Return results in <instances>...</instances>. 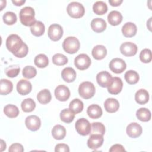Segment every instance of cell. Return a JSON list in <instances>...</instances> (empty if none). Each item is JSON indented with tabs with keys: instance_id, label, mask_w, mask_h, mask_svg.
I'll return each instance as SVG.
<instances>
[{
	"instance_id": "6da1fadb",
	"label": "cell",
	"mask_w": 152,
	"mask_h": 152,
	"mask_svg": "<svg viewBox=\"0 0 152 152\" xmlns=\"http://www.w3.org/2000/svg\"><path fill=\"white\" fill-rule=\"evenodd\" d=\"M6 47L10 52L17 58L25 57L28 52L27 45L23 42L19 36L15 34H11L7 37Z\"/></svg>"
},
{
	"instance_id": "7a4b0ae2",
	"label": "cell",
	"mask_w": 152,
	"mask_h": 152,
	"mask_svg": "<svg viewBox=\"0 0 152 152\" xmlns=\"http://www.w3.org/2000/svg\"><path fill=\"white\" fill-rule=\"evenodd\" d=\"M19 17L21 24L26 26H31L35 21V12L31 7L23 8L19 14Z\"/></svg>"
},
{
	"instance_id": "3957f363",
	"label": "cell",
	"mask_w": 152,
	"mask_h": 152,
	"mask_svg": "<svg viewBox=\"0 0 152 152\" xmlns=\"http://www.w3.org/2000/svg\"><path fill=\"white\" fill-rule=\"evenodd\" d=\"M80 43L78 39L74 36H69L65 39L62 43L64 50L70 54L76 53L80 49Z\"/></svg>"
},
{
	"instance_id": "277c9868",
	"label": "cell",
	"mask_w": 152,
	"mask_h": 152,
	"mask_svg": "<svg viewBox=\"0 0 152 152\" xmlns=\"http://www.w3.org/2000/svg\"><path fill=\"white\" fill-rule=\"evenodd\" d=\"M66 11L70 17L75 18L82 17L85 13L84 6L78 2H70L67 6Z\"/></svg>"
},
{
	"instance_id": "5b68a950",
	"label": "cell",
	"mask_w": 152,
	"mask_h": 152,
	"mask_svg": "<svg viewBox=\"0 0 152 152\" xmlns=\"http://www.w3.org/2000/svg\"><path fill=\"white\" fill-rule=\"evenodd\" d=\"M95 87L90 81H84L80 84L78 87L80 96L85 99H88L93 97L95 94Z\"/></svg>"
},
{
	"instance_id": "8992f818",
	"label": "cell",
	"mask_w": 152,
	"mask_h": 152,
	"mask_svg": "<svg viewBox=\"0 0 152 152\" xmlns=\"http://www.w3.org/2000/svg\"><path fill=\"white\" fill-rule=\"evenodd\" d=\"M75 128L79 134L83 136L88 135L91 131V124L86 118H80L76 121Z\"/></svg>"
},
{
	"instance_id": "52a82bcc",
	"label": "cell",
	"mask_w": 152,
	"mask_h": 152,
	"mask_svg": "<svg viewBox=\"0 0 152 152\" xmlns=\"http://www.w3.org/2000/svg\"><path fill=\"white\" fill-rule=\"evenodd\" d=\"M90 58L85 53H81L77 56L74 59L75 66L80 70H85L91 65Z\"/></svg>"
},
{
	"instance_id": "ba28073f",
	"label": "cell",
	"mask_w": 152,
	"mask_h": 152,
	"mask_svg": "<svg viewBox=\"0 0 152 152\" xmlns=\"http://www.w3.org/2000/svg\"><path fill=\"white\" fill-rule=\"evenodd\" d=\"M48 34L50 40L58 41L63 35L62 27L58 24H52L48 28Z\"/></svg>"
},
{
	"instance_id": "9c48e42d",
	"label": "cell",
	"mask_w": 152,
	"mask_h": 152,
	"mask_svg": "<svg viewBox=\"0 0 152 152\" xmlns=\"http://www.w3.org/2000/svg\"><path fill=\"white\" fill-rule=\"evenodd\" d=\"M126 68V64L125 62L121 58H113L109 63L110 69L116 73L120 74L122 73Z\"/></svg>"
},
{
	"instance_id": "30bf717a",
	"label": "cell",
	"mask_w": 152,
	"mask_h": 152,
	"mask_svg": "<svg viewBox=\"0 0 152 152\" xmlns=\"http://www.w3.org/2000/svg\"><path fill=\"white\" fill-rule=\"evenodd\" d=\"M137 46L132 42H126L123 43L120 46V51L122 54L126 56H132L137 52Z\"/></svg>"
},
{
	"instance_id": "8fae6325",
	"label": "cell",
	"mask_w": 152,
	"mask_h": 152,
	"mask_svg": "<svg viewBox=\"0 0 152 152\" xmlns=\"http://www.w3.org/2000/svg\"><path fill=\"white\" fill-rule=\"evenodd\" d=\"M55 96L57 100L65 102L70 97L69 89L64 85H59L55 90Z\"/></svg>"
},
{
	"instance_id": "7c38bea8",
	"label": "cell",
	"mask_w": 152,
	"mask_h": 152,
	"mask_svg": "<svg viewBox=\"0 0 152 152\" xmlns=\"http://www.w3.org/2000/svg\"><path fill=\"white\" fill-rule=\"evenodd\" d=\"M96 80L98 84L102 87H107L112 81L111 74L107 71H101L96 75Z\"/></svg>"
},
{
	"instance_id": "4fadbf2b",
	"label": "cell",
	"mask_w": 152,
	"mask_h": 152,
	"mask_svg": "<svg viewBox=\"0 0 152 152\" xmlns=\"http://www.w3.org/2000/svg\"><path fill=\"white\" fill-rule=\"evenodd\" d=\"M25 124L29 130L35 131L40 128L41 126V121L37 116L30 115L26 118Z\"/></svg>"
},
{
	"instance_id": "5bb4252c",
	"label": "cell",
	"mask_w": 152,
	"mask_h": 152,
	"mask_svg": "<svg viewBox=\"0 0 152 152\" xmlns=\"http://www.w3.org/2000/svg\"><path fill=\"white\" fill-rule=\"evenodd\" d=\"M103 137L100 134H91L87 140V146L93 150L100 147L103 142Z\"/></svg>"
},
{
	"instance_id": "9a60e30c",
	"label": "cell",
	"mask_w": 152,
	"mask_h": 152,
	"mask_svg": "<svg viewBox=\"0 0 152 152\" xmlns=\"http://www.w3.org/2000/svg\"><path fill=\"white\" fill-rule=\"evenodd\" d=\"M142 127L137 122H131L126 127L127 135L133 138L140 137L142 134Z\"/></svg>"
},
{
	"instance_id": "2e32d148",
	"label": "cell",
	"mask_w": 152,
	"mask_h": 152,
	"mask_svg": "<svg viewBox=\"0 0 152 152\" xmlns=\"http://www.w3.org/2000/svg\"><path fill=\"white\" fill-rule=\"evenodd\" d=\"M123 87V83L122 80L117 77L112 78V81L110 84L107 87V90L109 93L112 94H119Z\"/></svg>"
},
{
	"instance_id": "e0dca14e",
	"label": "cell",
	"mask_w": 152,
	"mask_h": 152,
	"mask_svg": "<svg viewBox=\"0 0 152 152\" xmlns=\"http://www.w3.org/2000/svg\"><path fill=\"white\" fill-rule=\"evenodd\" d=\"M32 89V86L29 81L26 80H20L17 84V90L21 95H27L30 93Z\"/></svg>"
},
{
	"instance_id": "ac0fdd59",
	"label": "cell",
	"mask_w": 152,
	"mask_h": 152,
	"mask_svg": "<svg viewBox=\"0 0 152 152\" xmlns=\"http://www.w3.org/2000/svg\"><path fill=\"white\" fill-rule=\"evenodd\" d=\"M137 31L136 25L132 22H127L122 27V32L123 35L126 37H131L134 36Z\"/></svg>"
},
{
	"instance_id": "d6986e66",
	"label": "cell",
	"mask_w": 152,
	"mask_h": 152,
	"mask_svg": "<svg viewBox=\"0 0 152 152\" xmlns=\"http://www.w3.org/2000/svg\"><path fill=\"white\" fill-rule=\"evenodd\" d=\"M106 21L101 18H94L91 22V27L96 33L103 32L106 29Z\"/></svg>"
},
{
	"instance_id": "ffe728a7",
	"label": "cell",
	"mask_w": 152,
	"mask_h": 152,
	"mask_svg": "<svg viewBox=\"0 0 152 152\" xmlns=\"http://www.w3.org/2000/svg\"><path fill=\"white\" fill-rule=\"evenodd\" d=\"M105 110L109 113L116 112L119 107V103L116 99L108 98L104 103Z\"/></svg>"
},
{
	"instance_id": "44dd1931",
	"label": "cell",
	"mask_w": 152,
	"mask_h": 152,
	"mask_svg": "<svg viewBox=\"0 0 152 152\" xmlns=\"http://www.w3.org/2000/svg\"><path fill=\"white\" fill-rule=\"evenodd\" d=\"M91 53L95 59L101 60L106 56L107 49L103 45H96L92 49Z\"/></svg>"
},
{
	"instance_id": "7402d4cb",
	"label": "cell",
	"mask_w": 152,
	"mask_h": 152,
	"mask_svg": "<svg viewBox=\"0 0 152 152\" xmlns=\"http://www.w3.org/2000/svg\"><path fill=\"white\" fill-rule=\"evenodd\" d=\"M61 76L65 81L71 83L74 81L76 78V72L72 68L66 67L62 71Z\"/></svg>"
},
{
	"instance_id": "603a6c76",
	"label": "cell",
	"mask_w": 152,
	"mask_h": 152,
	"mask_svg": "<svg viewBox=\"0 0 152 152\" xmlns=\"http://www.w3.org/2000/svg\"><path fill=\"white\" fill-rule=\"evenodd\" d=\"M87 113L90 118L97 119L102 115V109L98 104H93L88 107Z\"/></svg>"
},
{
	"instance_id": "cb8c5ba5",
	"label": "cell",
	"mask_w": 152,
	"mask_h": 152,
	"mask_svg": "<svg viewBox=\"0 0 152 152\" xmlns=\"http://www.w3.org/2000/svg\"><path fill=\"white\" fill-rule=\"evenodd\" d=\"M107 20L112 26H117L122 22V15L121 13L118 11H112L107 15Z\"/></svg>"
},
{
	"instance_id": "d4e9b609",
	"label": "cell",
	"mask_w": 152,
	"mask_h": 152,
	"mask_svg": "<svg viewBox=\"0 0 152 152\" xmlns=\"http://www.w3.org/2000/svg\"><path fill=\"white\" fill-rule=\"evenodd\" d=\"M135 99L136 102L138 104H145L149 100L148 92L145 89L138 90L135 94Z\"/></svg>"
},
{
	"instance_id": "484cf974",
	"label": "cell",
	"mask_w": 152,
	"mask_h": 152,
	"mask_svg": "<svg viewBox=\"0 0 152 152\" xmlns=\"http://www.w3.org/2000/svg\"><path fill=\"white\" fill-rule=\"evenodd\" d=\"M45 27L44 24L40 21H36L31 26L30 31L35 36H40L43 34Z\"/></svg>"
},
{
	"instance_id": "4316f807",
	"label": "cell",
	"mask_w": 152,
	"mask_h": 152,
	"mask_svg": "<svg viewBox=\"0 0 152 152\" xmlns=\"http://www.w3.org/2000/svg\"><path fill=\"white\" fill-rule=\"evenodd\" d=\"M52 135L56 140H62L65 137L66 129L65 127L61 125H56L52 129Z\"/></svg>"
},
{
	"instance_id": "83f0119b",
	"label": "cell",
	"mask_w": 152,
	"mask_h": 152,
	"mask_svg": "<svg viewBox=\"0 0 152 152\" xmlns=\"http://www.w3.org/2000/svg\"><path fill=\"white\" fill-rule=\"evenodd\" d=\"M13 88L12 82L7 79H1L0 81V93L1 95H7L11 93Z\"/></svg>"
},
{
	"instance_id": "f1b7e54d",
	"label": "cell",
	"mask_w": 152,
	"mask_h": 152,
	"mask_svg": "<svg viewBox=\"0 0 152 152\" xmlns=\"http://www.w3.org/2000/svg\"><path fill=\"white\" fill-rule=\"evenodd\" d=\"M37 99L42 104H47L52 99V96L50 91L48 89H43L40 91L37 95Z\"/></svg>"
},
{
	"instance_id": "f546056e",
	"label": "cell",
	"mask_w": 152,
	"mask_h": 152,
	"mask_svg": "<svg viewBox=\"0 0 152 152\" xmlns=\"http://www.w3.org/2000/svg\"><path fill=\"white\" fill-rule=\"evenodd\" d=\"M136 116L140 121L147 122L151 119V112L149 109L145 107H141L137 110Z\"/></svg>"
},
{
	"instance_id": "4dcf8cb0",
	"label": "cell",
	"mask_w": 152,
	"mask_h": 152,
	"mask_svg": "<svg viewBox=\"0 0 152 152\" xmlns=\"http://www.w3.org/2000/svg\"><path fill=\"white\" fill-rule=\"evenodd\" d=\"M93 10L97 15H103L107 11V6L104 2L99 1L93 4Z\"/></svg>"
},
{
	"instance_id": "1f68e13d",
	"label": "cell",
	"mask_w": 152,
	"mask_h": 152,
	"mask_svg": "<svg viewBox=\"0 0 152 152\" xmlns=\"http://www.w3.org/2000/svg\"><path fill=\"white\" fill-rule=\"evenodd\" d=\"M4 112L8 117L14 118H16L18 115L19 109L15 105L9 104L4 107Z\"/></svg>"
},
{
	"instance_id": "d6a6232c",
	"label": "cell",
	"mask_w": 152,
	"mask_h": 152,
	"mask_svg": "<svg viewBox=\"0 0 152 152\" xmlns=\"http://www.w3.org/2000/svg\"><path fill=\"white\" fill-rule=\"evenodd\" d=\"M84 107L83 102L79 99H73L69 104V109L72 110L75 114L80 113Z\"/></svg>"
},
{
	"instance_id": "836d02e7",
	"label": "cell",
	"mask_w": 152,
	"mask_h": 152,
	"mask_svg": "<svg viewBox=\"0 0 152 152\" xmlns=\"http://www.w3.org/2000/svg\"><path fill=\"white\" fill-rule=\"evenodd\" d=\"M21 107L24 112H31L35 109L36 103L32 99L27 98L23 100Z\"/></svg>"
},
{
	"instance_id": "e575fe53",
	"label": "cell",
	"mask_w": 152,
	"mask_h": 152,
	"mask_svg": "<svg viewBox=\"0 0 152 152\" xmlns=\"http://www.w3.org/2000/svg\"><path fill=\"white\" fill-rule=\"evenodd\" d=\"M75 117V113L69 109H64L60 113L61 120L65 123L71 122Z\"/></svg>"
},
{
	"instance_id": "d590c367",
	"label": "cell",
	"mask_w": 152,
	"mask_h": 152,
	"mask_svg": "<svg viewBox=\"0 0 152 152\" xmlns=\"http://www.w3.org/2000/svg\"><path fill=\"white\" fill-rule=\"evenodd\" d=\"M124 77L126 81L129 84H135L139 80L138 74L134 70H129L126 71Z\"/></svg>"
},
{
	"instance_id": "8d00e7d4",
	"label": "cell",
	"mask_w": 152,
	"mask_h": 152,
	"mask_svg": "<svg viewBox=\"0 0 152 152\" xmlns=\"http://www.w3.org/2000/svg\"><path fill=\"white\" fill-rule=\"evenodd\" d=\"M34 62L39 68H45L49 64V59L46 55L40 53L35 57Z\"/></svg>"
},
{
	"instance_id": "74e56055",
	"label": "cell",
	"mask_w": 152,
	"mask_h": 152,
	"mask_svg": "<svg viewBox=\"0 0 152 152\" xmlns=\"http://www.w3.org/2000/svg\"><path fill=\"white\" fill-rule=\"evenodd\" d=\"M105 133V126L104 125L99 122H93L91 125V131L90 134H100L103 135Z\"/></svg>"
},
{
	"instance_id": "f35d334b",
	"label": "cell",
	"mask_w": 152,
	"mask_h": 152,
	"mask_svg": "<svg viewBox=\"0 0 152 152\" xmlns=\"http://www.w3.org/2000/svg\"><path fill=\"white\" fill-rule=\"evenodd\" d=\"M16 14L11 11L5 12L3 15V21L7 25H12L17 21Z\"/></svg>"
},
{
	"instance_id": "ab89813d",
	"label": "cell",
	"mask_w": 152,
	"mask_h": 152,
	"mask_svg": "<svg viewBox=\"0 0 152 152\" xmlns=\"http://www.w3.org/2000/svg\"><path fill=\"white\" fill-rule=\"evenodd\" d=\"M52 62L58 66L64 65L68 62V58L63 54L56 53L52 56Z\"/></svg>"
},
{
	"instance_id": "60d3db41",
	"label": "cell",
	"mask_w": 152,
	"mask_h": 152,
	"mask_svg": "<svg viewBox=\"0 0 152 152\" xmlns=\"http://www.w3.org/2000/svg\"><path fill=\"white\" fill-rule=\"evenodd\" d=\"M20 68L19 66L16 65H10L5 68V72L6 75L10 78H14L18 75V74L20 73Z\"/></svg>"
},
{
	"instance_id": "b9f144b4",
	"label": "cell",
	"mask_w": 152,
	"mask_h": 152,
	"mask_svg": "<svg viewBox=\"0 0 152 152\" xmlns=\"http://www.w3.org/2000/svg\"><path fill=\"white\" fill-rule=\"evenodd\" d=\"M36 69L32 66H26L23 69V75L26 78H32L36 76Z\"/></svg>"
},
{
	"instance_id": "7bdbcfd3",
	"label": "cell",
	"mask_w": 152,
	"mask_h": 152,
	"mask_svg": "<svg viewBox=\"0 0 152 152\" xmlns=\"http://www.w3.org/2000/svg\"><path fill=\"white\" fill-rule=\"evenodd\" d=\"M140 59L144 63H148L151 61V51L149 49H144L140 54Z\"/></svg>"
},
{
	"instance_id": "ee69618b",
	"label": "cell",
	"mask_w": 152,
	"mask_h": 152,
	"mask_svg": "<svg viewBox=\"0 0 152 152\" xmlns=\"http://www.w3.org/2000/svg\"><path fill=\"white\" fill-rule=\"evenodd\" d=\"M8 151L10 152H14V151L23 152L24 151V148L21 144L14 143L11 145V146L8 149Z\"/></svg>"
},
{
	"instance_id": "f6af8a7d",
	"label": "cell",
	"mask_w": 152,
	"mask_h": 152,
	"mask_svg": "<svg viewBox=\"0 0 152 152\" xmlns=\"http://www.w3.org/2000/svg\"><path fill=\"white\" fill-rule=\"evenodd\" d=\"M55 151L56 152L60 151V152H69V148L68 145L63 143L58 144L55 148Z\"/></svg>"
},
{
	"instance_id": "bcb514c9",
	"label": "cell",
	"mask_w": 152,
	"mask_h": 152,
	"mask_svg": "<svg viewBox=\"0 0 152 152\" xmlns=\"http://www.w3.org/2000/svg\"><path fill=\"white\" fill-rule=\"evenodd\" d=\"M125 150L124 148V147L121 144H115L112 145L110 148L109 149L110 152H115V151H125Z\"/></svg>"
},
{
	"instance_id": "7dc6e473",
	"label": "cell",
	"mask_w": 152,
	"mask_h": 152,
	"mask_svg": "<svg viewBox=\"0 0 152 152\" xmlns=\"http://www.w3.org/2000/svg\"><path fill=\"white\" fill-rule=\"evenodd\" d=\"M109 2L112 6L116 7L120 5V4L122 2V0H109Z\"/></svg>"
},
{
	"instance_id": "c3c4849f",
	"label": "cell",
	"mask_w": 152,
	"mask_h": 152,
	"mask_svg": "<svg viewBox=\"0 0 152 152\" xmlns=\"http://www.w3.org/2000/svg\"><path fill=\"white\" fill-rule=\"evenodd\" d=\"M12 2L17 6H21L26 2L25 0H12Z\"/></svg>"
},
{
	"instance_id": "681fc988",
	"label": "cell",
	"mask_w": 152,
	"mask_h": 152,
	"mask_svg": "<svg viewBox=\"0 0 152 152\" xmlns=\"http://www.w3.org/2000/svg\"><path fill=\"white\" fill-rule=\"evenodd\" d=\"M6 148V143L3 140H1V151H4Z\"/></svg>"
}]
</instances>
